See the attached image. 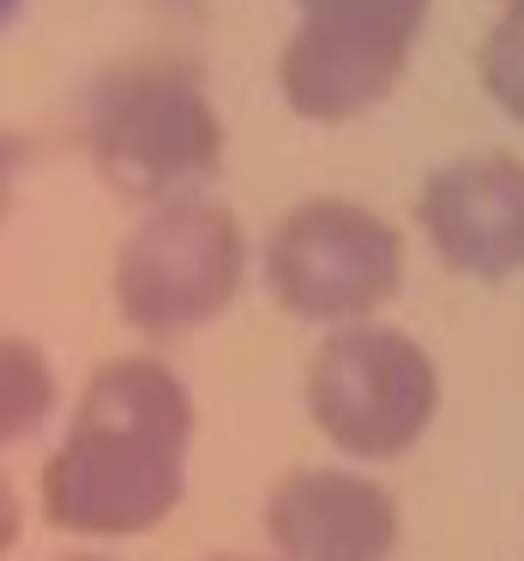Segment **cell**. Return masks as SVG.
Returning a JSON list of instances; mask_svg holds the SVG:
<instances>
[{
	"label": "cell",
	"mask_w": 524,
	"mask_h": 561,
	"mask_svg": "<svg viewBox=\"0 0 524 561\" xmlns=\"http://www.w3.org/2000/svg\"><path fill=\"white\" fill-rule=\"evenodd\" d=\"M79 561H97V556H79Z\"/></svg>",
	"instance_id": "cell-15"
},
{
	"label": "cell",
	"mask_w": 524,
	"mask_h": 561,
	"mask_svg": "<svg viewBox=\"0 0 524 561\" xmlns=\"http://www.w3.org/2000/svg\"><path fill=\"white\" fill-rule=\"evenodd\" d=\"M194 399L151 356H115L91 375L67 440L43 471L49 525L79 537H133L170 519L187 489Z\"/></svg>",
	"instance_id": "cell-1"
},
{
	"label": "cell",
	"mask_w": 524,
	"mask_h": 561,
	"mask_svg": "<svg viewBox=\"0 0 524 561\" xmlns=\"http://www.w3.org/2000/svg\"><path fill=\"white\" fill-rule=\"evenodd\" d=\"M19 525H25V513H19V495L7 483H0V556L19 543Z\"/></svg>",
	"instance_id": "cell-11"
},
{
	"label": "cell",
	"mask_w": 524,
	"mask_h": 561,
	"mask_svg": "<svg viewBox=\"0 0 524 561\" xmlns=\"http://www.w3.org/2000/svg\"><path fill=\"white\" fill-rule=\"evenodd\" d=\"M206 561H254V556H206Z\"/></svg>",
	"instance_id": "cell-14"
},
{
	"label": "cell",
	"mask_w": 524,
	"mask_h": 561,
	"mask_svg": "<svg viewBox=\"0 0 524 561\" xmlns=\"http://www.w3.org/2000/svg\"><path fill=\"white\" fill-rule=\"evenodd\" d=\"M307 411L331 447L356 459H398L440 411L434 356L392 327H343L307 363Z\"/></svg>",
	"instance_id": "cell-4"
},
{
	"label": "cell",
	"mask_w": 524,
	"mask_h": 561,
	"mask_svg": "<svg viewBox=\"0 0 524 561\" xmlns=\"http://www.w3.org/2000/svg\"><path fill=\"white\" fill-rule=\"evenodd\" d=\"M302 25L278 55L283 103L307 122H350L398 85L422 43L428 0H295Z\"/></svg>",
	"instance_id": "cell-5"
},
{
	"label": "cell",
	"mask_w": 524,
	"mask_h": 561,
	"mask_svg": "<svg viewBox=\"0 0 524 561\" xmlns=\"http://www.w3.org/2000/svg\"><path fill=\"white\" fill-rule=\"evenodd\" d=\"M55 411V368L37 344L0 339V447L31 440Z\"/></svg>",
	"instance_id": "cell-9"
},
{
	"label": "cell",
	"mask_w": 524,
	"mask_h": 561,
	"mask_svg": "<svg viewBox=\"0 0 524 561\" xmlns=\"http://www.w3.org/2000/svg\"><path fill=\"white\" fill-rule=\"evenodd\" d=\"M434 254L464 278H512L524 272V158L482 151L428 175L416 199Z\"/></svg>",
	"instance_id": "cell-7"
},
{
	"label": "cell",
	"mask_w": 524,
	"mask_h": 561,
	"mask_svg": "<svg viewBox=\"0 0 524 561\" xmlns=\"http://www.w3.org/2000/svg\"><path fill=\"white\" fill-rule=\"evenodd\" d=\"M242 272H247L242 224L218 199L175 194L158 199V211L121 242L115 302L139 332L175 339V332L218 320L242 290Z\"/></svg>",
	"instance_id": "cell-3"
},
{
	"label": "cell",
	"mask_w": 524,
	"mask_h": 561,
	"mask_svg": "<svg viewBox=\"0 0 524 561\" xmlns=\"http://www.w3.org/2000/svg\"><path fill=\"white\" fill-rule=\"evenodd\" d=\"M482 85H488V98H494L500 110L524 122V0H512L506 13H500V25L488 31Z\"/></svg>",
	"instance_id": "cell-10"
},
{
	"label": "cell",
	"mask_w": 524,
	"mask_h": 561,
	"mask_svg": "<svg viewBox=\"0 0 524 561\" xmlns=\"http://www.w3.org/2000/svg\"><path fill=\"white\" fill-rule=\"evenodd\" d=\"M19 13H25V0H0V31L13 25V19H19Z\"/></svg>",
	"instance_id": "cell-13"
},
{
	"label": "cell",
	"mask_w": 524,
	"mask_h": 561,
	"mask_svg": "<svg viewBox=\"0 0 524 561\" xmlns=\"http://www.w3.org/2000/svg\"><path fill=\"white\" fill-rule=\"evenodd\" d=\"M13 170H19V139L0 134V218H7V194H13Z\"/></svg>",
	"instance_id": "cell-12"
},
{
	"label": "cell",
	"mask_w": 524,
	"mask_h": 561,
	"mask_svg": "<svg viewBox=\"0 0 524 561\" xmlns=\"http://www.w3.org/2000/svg\"><path fill=\"white\" fill-rule=\"evenodd\" d=\"M278 561H386L398 549V501L356 471H290L266 495Z\"/></svg>",
	"instance_id": "cell-8"
},
{
	"label": "cell",
	"mask_w": 524,
	"mask_h": 561,
	"mask_svg": "<svg viewBox=\"0 0 524 561\" xmlns=\"http://www.w3.org/2000/svg\"><path fill=\"white\" fill-rule=\"evenodd\" d=\"M404 278V242L362 199H302L266 242V284L295 320L374 314Z\"/></svg>",
	"instance_id": "cell-6"
},
{
	"label": "cell",
	"mask_w": 524,
	"mask_h": 561,
	"mask_svg": "<svg viewBox=\"0 0 524 561\" xmlns=\"http://www.w3.org/2000/svg\"><path fill=\"white\" fill-rule=\"evenodd\" d=\"M79 127H85L91 163L121 194L139 199H175L223 158V127L211 98L187 67L170 61H127L97 73Z\"/></svg>",
	"instance_id": "cell-2"
}]
</instances>
